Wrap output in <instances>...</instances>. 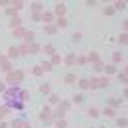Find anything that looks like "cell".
<instances>
[{
    "label": "cell",
    "mask_w": 128,
    "mask_h": 128,
    "mask_svg": "<svg viewBox=\"0 0 128 128\" xmlns=\"http://www.w3.org/2000/svg\"><path fill=\"white\" fill-rule=\"evenodd\" d=\"M6 105L14 107V109H23V102H21V92L17 90H8L6 94Z\"/></svg>",
    "instance_id": "6da1fadb"
}]
</instances>
